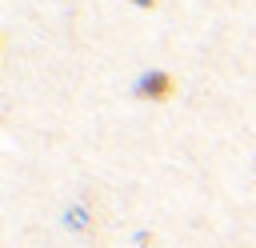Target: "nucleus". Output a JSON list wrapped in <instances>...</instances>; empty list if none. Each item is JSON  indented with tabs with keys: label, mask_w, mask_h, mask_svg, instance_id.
<instances>
[{
	"label": "nucleus",
	"mask_w": 256,
	"mask_h": 248,
	"mask_svg": "<svg viewBox=\"0 0 256 248\" xmlns=\"http://www.w3.org/2000/svg\"><path fill=\"white\" fill-rule=\"evenodd\" d=\"M172 96H176V80H172V72H164V68H148V72H140V76L132 80V100L164 104V100H172Z\"/></svg>",
	"instance_id": "f257e3e1"
},
{
	"label": "nucleus",
	"mask_w": 256,
	"mask_h": 248,
	"mask_svg": "<svg viewBox=\"0 0 256 248\" xmlns=\"http://www.w3.org/2000/svg\"><path fill=\"white\" fill-rule=\"evenodd\" d=\"M64 224H68L72 232H88V228H92V216H88L84 204H68V208H64Z\"/></svg>",
	"instance_id": "f03ea898"
},
{
	"label": "nucleus",
	"mask_w": 256,
	"mask_h": 248,
	"mask_svg": "<svg viewBox=\"0 0 256 248\" xmlns=\"http://www.w3.org/2000/svg\"><path fill=\"white\" fill-rule=\"evenodd\" d=\"M132 240H136V244H140V248H148V244H152V232H144V228H140V232H136V236H132Z\"/></svg>",
	"instance_id": "7ed1b4c3"
},
{
	"label": "nucleus",
	"mask_w": 256,
	"mask_h": 248,
	"mask_svg": "<svg viewBox=\"0 0 256 248\" xmlns=\"http://www.w3.org/2000/svg\"><path fill=\"white\" fill-rule=\"evenodd\" d=\"M132 4H136V8H144V12H152V8H156V0H132Z\"/></svg>",
	"instance_id": "20e7f679"
}]
</instances>
